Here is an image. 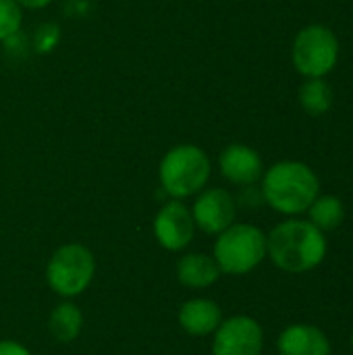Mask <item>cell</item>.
<instances>
[{
  "label": "cell",
  "instance_id": "8fae6325",
  "mask_svg": "<svg viewBox=\"0 0 353 355\" xmlns=\"http://www.w3.org/2000/svg\"><path fill=\"white\" fill-rule=\"evenodd\" d=\"M279 355H331V339L316 324L295 322L281 331L277 339Z\"/></svg>",
  "mask_w": 353,
  "mask_h": 355
},
{
  "label": "cell",
  "instance_id": "e0dca14e",
  "mask_svg": "<svg viewBox=\"0 0 353 355\" xmlns=\"http://www.w3.org/2000/svg\"><path fill=\"white\" fill-rule=\"evenodd\" d=\"M23 23V8L17 0H0V42L15 37Z\"/></svg>",
  "mask_w": 353,
  "mask_h": 355
},
{
  "label": "cell",
  "instance_id": "9a60e30c",
  "mask_svg": "<svg viewBox=\"0 0 353 355\" xmlns=\"http://www.w3.org/2000/svg\"><path fill=\"white\" fill-rule=\"evenodd\" d=\"M345 218V206L337 196H318L308 208V220L322 233L335 231Z\"/></svg>",
  "mask_w": 353,
  "mask_h": 355
},
{
  "label": "cell",
  "instance_id": "277c9868",
  "mask_svg": "<svg viewBox=\"0 0 353 355\" xmlns=\"http://www.w3.org/2000/svg\"><path fill=\"white\" fill-rule=\"evenodd\" d=\"M212 258L223 275H250L266 258V233L250 223H233L216 235Z\"/></svg>",
  "mask_w": 353,
  "mask_h": 355
},
{
  "label": "cell",
  "instance_id": "4fadbf2b",
  "mask_svg": "<svg viewBox=\"0 0 353 355\" xmlns=\"http://www.w3.org/2000/svg\"><path fill=\"white\" fill-rule=\"evenodd\" d=\"M221 268L208 254H185L177 262V281L189 289H206L214 285L221 277Z\"/></svg>",
  "mask_w": 353,
  "mask_h": 355
},
{
  "label": "cell",
  "instance_id": "ba28073f",
  "mask_svg": "<svg viewBox=\"0 0 353 355\" xmlns=\"http://www.w3.org/2000/svg\"><path fill=\"white\" fill-rule=\"evenodd\" d=\"M191 216L196 229L206 235H218L235 223L237 200L223 187L202 189L191 206Z\"/></svg>",
  "mask_w": 353,
  "mask_h": 355
},
{
  "label": "cell",
  "instance_id": "5bb4252c",
  "mask_svg": "<svg viewBox=\"0 0 353 355\" xmlns=\"http://www.w3.org/2000/svg\"><path fill=\"white\" fill-rule=\"evenodd\" d=\"M83 329V314L73 302L58 304L48 318V331L58 343H71L81 335Z\"/></svg>",
  "mask_w": 353,
  "mask_h": 355
},
{
  "label": "cell",
  "instance_id": "9c48e42d",
  "mask_svg": "<svg viewBox=\"0 0 353 355\" xmlns=\"http://www.w3.org/2000/svg\"><path fill=\"white\" fill-rule=\"evenodd\" d=\"M154 237L169 252L185 250L196 235L191 210L181 200H169L154 218Z\"/></svg>",
  "mask_w": 353,
  "mask_h": 355
},
{
  "label": "cell",
  "instance_id": "d6986e66",
  "mask_svg": "<svg viewBox=\"0 0 353 355\" xmlns=\"http://www.w3.org/2000/svg\"><path fill=\"white\" fill-rule=\"evenodd\" d=\"M0 355H31L27 347H23L17 341H0Z\"/></svg>",
  "mask_w": 353,
  "mask_h": 355
},
{
  "label": "cell",
  "instance_id": "52a82bcc",
  "mask_svg": "<svg viewBox=\"0 0 353 355\" xmlns=\"http://www.w3.org/2000/svg\"><path fill=\"white\" fill-rule=\"evenodd\" d=\"M212 335V355H262L264 349V331L252 316H231Z\"/></svg>",
  "mask_w": 353,
  "mask_h": 355
},
{
  "label": "cell",
  "instance_id": "8992f818",
  "mask_svg": "<svg viewBox=\"0 0 353 355\" xmlns=\"http://www.w3.org/2000/svg\"><path fill=\"white\" fill-rule=\"evenodd\" d=\"M291 58L298 73L306 79L325 77L339 60V40L327 25H308L295 35Z\"/></svg>",
  "mask_w": 353,
  "mask_h": 355
},
{
  "label": "cell",
  "instance_id": "7a4b0ae2",
  "mask_svg": "<svg viewBox=\"0 0 353 355\" xmlns=\"http://www.w3.org/2000/svg\"><path fill=\"white\" fill-rule=\"evenodd\" d=\"M264 204L285 216L308 212L310 204L320 196L316 173L300 160H281L264 171L260 179Z\"/></svg>",
  "mask_w": 353,
  "mask_h": 355
},
{
  "label": "cell",
  "instance_id": "30bf717a",
  "mask_svg": "<svg viewBox=\"0 0 353 355\" xmlns=\"http://www.w3.org/2000/svg\"><path fill=\"white\" fill-rule=\"evenodd\" d=\"M221 175L239 187L256 185L264 175L262 156L246 144H229L218 156Z\"/></svg>",
  "mask_w": 353,
  "mask_h": 355
},
{
  "label": "cell",
  "instance_id": "7c38bea8",
  "mask_svg": "<svg viewBox=\"0 0 353 355\" xmlns=\"http://www.w3.org/2000/svg\"><path fill=\"white\" fill-rule=\"evenodd\" d=\"M179 327L191 337H208L223 322L221 306L208 297H196L181 304L177 314Z\"/></svg>",
  "mask_w": 353,
  "mask_h": 355
},
{
  "label": "cell",
  "instance_id": "3957f363",
  "mask_svg": "<svg viewBox=\"0 0 353 355\" xmlns=\"http://www.w3.org/2000/svg\"><path fill=\"white\" fill-rule=\"evenodd\" d=\"M212 164L208 154L196 144H179L171 148L158 166L160 187L173 200L198 196L210 181Z\"/></svg>",
  "mask_w": 353,
  "mask_h": 355
},
{
  "label": "cell",
  "instance_id": "6da1fadb",
  "mask_svg": "<svg viewBox=\"0 0 353 355\" xmlns=\"http://www.w3.org/2000/svg\"><path fill=\"white\" fill-rule=\"evenodd\" d=\"M327 252V233L304 218L291 216L266 235V256L279 270L289 275H304L318 268Z\"/></svg>",
  "mask_w": 353,
  "mask_h": 355
},
{
  "label": "cell",
  "instance_id": "5b68a950",
  "mask_svg": "<svg viewBox=\"0 0 353 355\" xmlns=\"http://www.w3.org/2000/svg\"><path fill=\"white\" fill-rule=\"evenodd\" d=\"M94 275L96 258L83 243L60 245L46 264L48 287L64 300L81 295L92 285Z\"/></svg>",
  "mask_w": 353,
  "mask_h": 355
},
{
  "label": "cell",
  "instance_id": "ffe728a7",
  "mask_svg": "<svg viewBox=\"0 0 353 355\" xmlns=\"http://www.w3.org/2000/svg\"><path fill=\"white\" fill-rule=\"evenodd\" d=\"M52 0H17V4L21 8H29V10H40V8H46Z\"/></svg>",
  "mask_w": 353,
  "mask_h": 355
},
{
  "label": "cell",
  "instance_id": "ac0fdd59",
  "mask_svg": "<svg viewBox=\"0 0 353 355\" xmlns=\"http://www.w3.org/2000/svg\"><path fill=\"white\" fill-rule=\"evenodd\" d=\"M58 40H60V29H58V25H54V23H44V25H40L37 31H35V37H33L35 52H40V54L52 52V50L56 48Z\"/></svg>",
  "mask_w": 353,
  "mask_h": 355
},
{
  "label": "cell",
  "instance_id": "2e32d148",
  "mask_svg": "<svg viewBox=\"0 0 353 355\" xmlns=\"http://www.w3.org/2000/svg\"><path fill=\"white\" fill-rule=\"evenodd\" d=\"M300 104L310 116H320L331 110L333 106V89L325 81V77L306 79L300 87Z\"/></svg>",
  "mask_w": 353,
  "mask_h": 355
},
{
  "label": "cell",
  "instance_id": "44dd1931",
  "mask_svg": "<svg viewBox=\"0 0 353 355\" xmlns=\"http://www.w3.org/2000/svg\"><path fill=\"white\" fill-rule=\"evenodd\" d=\"M352 349H353V331H352Z\"/></svg>",
  "mask_w": 353,
  "mask_h": 355
}]
</instances>
